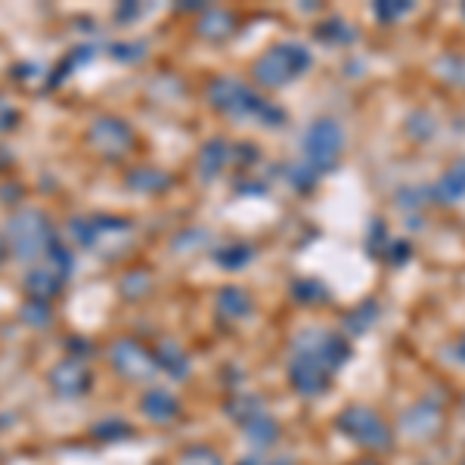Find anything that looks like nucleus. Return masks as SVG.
<instances>
[{
    "label": "nucleus",
    "mask_w": 465,
    "mask_h": 465,
    "mask_svg": "<svg viewBox=\"0 0 465 465\" xmlns=\"http://www.w3.org/2000/svg\"><path fill=\"white\" fill-rule=\"evenodd\" d=\"M56 242L54 227L41 212L35 208H22L10 217L6 223V245L10 252L16 254L19 261H37V258H47L50 245Z\"/></svg>",
    "instance_id": "f257e3e1"
},
{
    "label": "nucleus",
    "mask_w": 465,
    "mask_h": 465,
    "mask_svg": "<svg viewBox=\"0 0 465 465\" xmlns=\"http://www.w3.org/2000/svg\"><path fill=\"white\" fill-rule=\"evenodd\" d=\"M208 103L217 112H227V115H254L267 124H280L282 122V112L273 109L270 103L261 100L254 90H249L242 81H232V78H217L208 87Z\"/></svg>",
    "instance_id": "f03ea898"
},
{
    "label": "nucleus",
    "mask_w": 465,
    "mask_h": 465,
    "mask_svg": "<svg viewBox=\"0 0 465 465\" xmlns=\"http://www.w3.org/2000/svg\"><path fill=\"white\" fill-rule=\"evenodd\" d=\"M311 69V50L302 44H276L254 63V81L264 87H286Z\"/></svg>",
    "instance_id": "7ed1b4c3"
},
{
    "label": "nucleus",
    "mask_w": 465,
    "mask_h": 465,
    "mask_svg": "<svg viewBox=\"0 0 465 465\" xmlns=\"http://www.w3.org/2000/svg\"><path fill=\"white\" fill-rule=\"evenodd\" d=\"M341 146H344V134H341L339 122H332V118H320V122H313L304 134L307 168H311L313 174L332 171L341 159Z\"/></svg>",
    "instance_id": "20e7f679"
},
{
    "label": "nucleus",
    "mask_w": 465,
    "mask_h": 465,
    "mask_svg": "<svg viewBox=\"0 0 465 465\" xmlns=\"http://www.w3.org/2000/svg\"><path fill=\"white\" fill-rule=\"evenodd\" d=\"M339 431L363 450H379V453L391 447V440H394V434L385 425V419H381L379 412H372L370 407L341 410L339 412Z\"/></svg>",
    "instance_id": "39448f33"
},
{
    "label": "nucleus",
    "mask_w": 465,
    "mask_h": 465,
    "mask_svg": "<svg viewBox=\"0 0 465 465\" xmlns=\"http://www.w3.org/2000/svg\"><path fill=\"white\" fill-rule=\"evenodd\" d=\"M295 357H307L313 363H320L322 370L332 376L335 370H341L351 357V344L348 339L335 332H322V329H311V332L298 335L295 341Z\"/></svg>",
    "instance_id": "423d86ee"
},
{
    "label": "nucleus",
    "mask_w": 465,
    "mask_h": 465,
    "mask_svg": "<svg viewBox=\"0 0 465 465\" xmlns=\"http://www.w3.org/2000/svg\"><path fill=\"white\" fill-rule=\"evenodd\" d=\"M109 360L115 366L118 376H124L127 381H149L155 376V357L146 344H140L137 339H118L112 344Z\"/></svg>",
    "instance_id": "0eeeda50"
},
{
    "label": "nucleus",
    "mask_w": 465,
    "mask_h": 465,
    "mask_svg": "<svg viewBox=\"0 0 465 465\" xmlns=\"http://www.w3.org/2000/svg\"><path fill=\"white\" fill-rule=\"evenodd\" d=\"M50 388H54L56 397H65V401H78V397H84L90 391V385H94V376H90V370L81 360H63V363H56L54 370H50Z\"/></svg>",
    "instance_id": "6e6552de"
},
{
    "label": "nucleus",
    "mask_w": 465,
    "mask_h": 465,
    "mask_svg": "<svg viewBox=\"0 0 465 465\" xmlns=\"http://www.w3.org/2000/svg\"><path fill=\"white\" fill-rule=\"evenodd\" d=\"M90 143L100 149L103 155L115 159V155H122L134 146V131L122 118H112V115L96 118L94 127H90Z\"/></svg>",
    "instance_id": "1a4fd4ad"
},
{
    "label": "nucleus",
    "mask_w": 465,
    "mask_h": 465,
    "mask_svg": "<svg viewBox=\"0 0 465 465\" xmlns=\"http://www.w3.org/2000/svg\"><path fill=\"white\" fill-rule=\"evenodd\" d=\"M289 381H292V388H295L298 394L317 397V394H322L329 388L332 376H329L320 363H313V360L295 357V360H292V366H289Z\"/></svg>",
    "instance_id": "9d476101"
},
{
    "label": "nucleus",
    "mask_w": 465,
    "mask_h": 465,
    "mask_svg": "<svg viewBox=\"0 0 465 465\" xmlns=\"http://www.w3.org/2000/svg\"><path fill=\"white\" fill-rule=\"evenodd\" d=\"M63 286H65V273L56 270L54 264H47V261L25 276V295L32 298L35 304H50L59 292H63Z\"/></svg>",
    "instance_id": "9b49d317"
},
{
    "label": "nucleus",
    "mask_w": 465,
    "mask_h": 465,
    "mask_svg": "<svg viewBox=\"0 0 465 465\" xmlns=\"http://www.w3.org/2000/svg\"><path fill=\"white\" fill-rule=\"evenodd\" d=\"M403 431L416 440H429L440 431V407L431 401L416 403L407 416H403Z\"/></svg>",
    "instance_id": "f8f14e48"
},
{
    "label": "nucleus",
    "mask_w": 465,
    "mask_h": 465,
    "mask_svg": "<svg viewBox=\"0 0 465 465\" xmlns=\"http://www.w3.org/2000/svg\"><path fill=\"white\" fill-rule=\"evenodd\" d=\"M140 410H143V416L149 419V422H174V419L180 416V401L174 394L168 391H146L143 394V403H140Z\"/></svg>",
    "instance_id": "ddd939ff"
},
{
    "label": "nucleus",
    "mask_w": 465,
    "mask_h": 465,
    "mask_svg": "<svg viewBox=\"0 0 465 465\" xmlns=\"http://www.w3.org/2000/svg\"><path fill=\"white\" fill-rule=\"evenodd\" d=\"M462 196H465V155L450 164L444 177L438 180V186H434V199L440 205H456Z\"/></svg>",
    "instance_id": "4468645a"
},
{
    "label": "nucleus",
    "mask_w": 465,
    "mask_h": 465,
    "mask_svg": "<svg viewBox=\"0 0 465 465\" xmlns=\"http://www.w3.org/2000/svg\"><path fill=\"white\" fill-rule=\"evenodd\" d=\"M230 159H232V153H230L227 140H208L199 153V174L205 180H214L230 164Z\"/></svg>",
    "instance_id": "2eb2a0df"
},
{
    "label": "nucleus",
    "mask_w": 465,
    "mask_h": 465,
    "mask_svg": "<svg viewBox=\"0 0 465 465\" xmlns=\"http://www.w3.org/2000/svg\"><path fill=\"white\" fill-rule=\"evenodd\" d=\"M236 32V16L230 10H205L199 19V35L208 41H223Z\"/></svg>",
    "instance_id": "dca6fc26"
},
{
    "label": "nucleus",
    "mask_w": 465,
    "mask_h": 465,
    "mask_svg": "<svg viewBox=\"0 0 465 465\" xmlns=\"http://www.w3.org/2000/svg\"><path fill=\"white\" fill-rule=\"evenodd\" d=\"M153 357L155 366L168 372L171 379H186V372H190V360H186V354L177 344H159V351H153Z\"/></svg>",
    "instance_id": "f3484780"
},
{
    "label": "nucleus",
    "mask_w": 465,
    "mask_h": 465,
    "mask_svg": "<svg viewBox=\"0 0 465 465\" xmlns=\"http://www.w3.org/2000/svg\"><path fill=\"white\" fill-rule=\"evenodd\" d=\"M217 304H221V313L223 317H230V320H239V317H245V313L252 311V298H249V292H242L239 286H227L217 295Z\"/></svg>",
    "instance_id": "a211bd4d"
},
{
    "label": "nucleus",
    "mask_w": 465,
    "mask_h": 465,
    "mask_svg": "<svg viewBox=\"0 0 465 465\" xmlns=\"http://www.w3.org/2000/svg\"><path fill=\"white\" fill-rule=\"evenodd\" d=\"M127 183L134 186V190H164V186H168V177L164 174H159V171H149V168H140V171H134L131 177H127Z\"/></svg>",
    "instance_id": "6ab92c4d"
},
{
    "label": "nucleus",
    "mask_w": 465,
    "mask_h": 465,
    "mask_svg": "<svg viewBox=\"0 0 465 465\" xmlns=\"http://www.w3.org/2000/svg\"><path fill=\"white\" fill-rule=\"evenodd\" d=\"M292 295H295L302 304H322L329 298V292L322 289V282L302 280V282H295V286H292Z\"/></svg>",
    "instance_id": "aec40b11"
},
{
    "label": "nucleus",
    "mask_w": 465,
    "mask_h": 465,
    "mask_svg": "<svg viewBox=\"0 0 465 465\" xmlns=\"http://www.w3.org/2000/svg\"><path fill=\"white\" fill-rule=\"evenodd\" d=\"M245 431L252 434L258 444H270V440H276V422L273 419H267V416H258V419H252V422H245Z\"/></svg>",
    "instance_id": "412c9836"
},
{
    "label": "nucleus",
    "mask_w": 465,
    "mask_h": 465,
    "mask_svg": "<svg viewBox=\"0 0 465 465\" xmlns=\"http://www.w3.org/2000/svg\"><path fill=\"white\" fill-rule=\"evenodd\" d=\"M412 10V0H379L376 4V16L381 22H397L401 16H407Z\"/></svg>",
    "instance_id": "4be33fe9"
},
{
    "label": "nucleus",
    "mask_w": 465,
    "mask_h": 465,
    "mask_svg": "<svg viewBox=\"0 0 465 465\" xmlns=\"http://www.w3.org/2000/svg\"><path fill=\"white\" fill-rule=\"evenodd\" d=\"M376 313H379V307L372 302H366L360 311H354L351 317H344V326H351V332H366V329L372 326V320H376Z\"/></svg>",
    "instance_id": "5701e85b"
},
{
    "label": "nucleus",
    "mask_w": 465,
    "mask_h": 465,
    "mask_svg": "<svg viewBox=\"0 0 465 465\" xmlns=\"http://www.w3.org/2000/svg\"><path fill=\"white\" fill-rule=\"evenodd\" d=\"M252 245H232V249L227 252H221L217 254V261H221L223 267H230V270H236V267H242V264H249L252 261Z\"/></svg>",
    "instance_id": "b1692460"
},
{
    "label": "nucleus",
    "mask_w": 465,
    "mask_h": 465,
    "mask_svg": "<svg viewBox=\"0 0 465 465\" xmlns=\"http://www.w3.org/2000/svg\"><path fill=\"white\" fill-rule=\"evenodd\" d=\"M351 25H344L341 19H332V22H326V25L320 28L317 37L320 41H341V44H348V41H354V32H348Z\"/></svg>",
    "instance_id": "393cba45"
},
{
    "label": "nucleus",
    "mask_w": 465,
    "mask_h": 465,
    "mask_svg": "<svg viewBox=\"0 0 465 465\" xmlns=\"http://www.w3.org/2000/svg\"><path fill=\"white\" fill-rule=\"evenodd\" d=\"M180 465H223V462H221V456H217L214 450L193 447V450H186V453L180 456Z\"/></svg>",
    "instance_id": "a878e982"
},
{
    "label": "nucleus",
    "mask_w": 465,
    "mask_h": 465,
    "mask_svg": "<svg viewBox=\"0 0 465 465\" xmlns=\"http://www.w3.org/2000/svg\"><path fill=\"white\" fill-rule=\"evenodd\" d=\"M19 124V109L13 106L6 96H0V134H6V131H13V127Z\"/></svg>",
    "instance_id": "bb28decb"
},
{
    "label": "nucleus",
    "mask_w": 465,
    "mask_h": 465,
    "mask_svg": "<svg viewBox=\"0 0 465 465\" xmlns=\"http://www.w3.org/2000/svg\"><path fill=\"white\" fill-rule=\"evenodd\" d=\"M124 295L127 298H140V295H143V292H149V276L146 273H131V276H127V280H124Z\"/></svg>",
    "instance_id": "cd10ccee"
},
{
    "label": "nucleus",
    "mask_w": 465,
    "mask_h": 465,
    "mask_svg": "<svg viewBox=\"0 0 465 465\" xmlns=\"http://www.w3.org/2000/svg\"><path fill=\"white\" fill-rule=\"evenodd\" d=\"M22 317H25L28 322H35V326H44V322L50 320V304H35V302H28L25 307H22Z\"/></svg>",
    "instance_id": "c85d7f7f"
},
{
    "label": "nucleus",
    "mask_w": 465,
    "mask_h": 465,
    "mask_svg": "<svg viewBox=\"0 0 465 465\" xmlns=\"http://www.w3.org/2000/svg\"><path fill=\"white\" fill-rule=\"evenodd\" d=\"M124 434H131L127 422H103L96 429V438H124Z\"/></svg>",
    "instance_id": "c756f323"
},
{
    "label": "nucleus",
    "mask_w": 465,
    "mask_h": 465,
    "mask_svg": "<svg viewBox=\"0 0 465 465\" xmlns=\"http://www.w3.org/2000/svg\"><path fill=\"white\" fill-rule=\"evenodd\" d=\"M391 261H394V264H403V261H407L410 258V245L407 242H397V245H391Z\"/></svg>",
    "instance_id": "7c9ffc66"
},
{
    "label": "nucleus",
    "mask_w": 465,
    "mask_h": 465,
    "mask_svg": "<svg viewBox=\"0 0 465 465\" xmlns=\"http://www.w3.org/2000/svg\"><path fill=\"white\" fill-rule=\"evenodd\" d=\"M6 252H10V245H6V236L0 232V264L6 261Z\"/></svg>",
    "instance_id": "2f4dec72"
},
{
    "label": "nucleus",
    "mask_w": 465,
    "mask_h": 465,
    "mask_svg": "<svg viewBox=\"0 0 465 465\" xmlns=\"http://www.w3.org/2000/svg\"><path fill=\"white\" fill-rule=\"evenodd\" d=\"M456 357H460V360H462V363H465V332H462V339H460V344H456Z\"/></svg>",
    "instance_id": "473e14b6"
},
{
    "label": "nucleus",
    "mask_w": 465,
    "mask_h": 465,
    "mask_svg": "<svg viewBox=\"0 0 465 465\" xmlns=\"http://www.w3.org/2000/svg\"><path fill=\"white\" fill-rule=\"evenodd\" d=\"M354 465H379V462H372V460H360V462H354Z\"/></svg>",
    "instance_id": "72a5a7b5"
},
{
    "label": "nucleus",
    "mask_w": 465,
    "mask_h": 465,
    "mask_svg": "<svg viewBox=\"0 0 465 465\" xmlns=\"http://www.w3.org/2000/svg\"><path fill=\"white\" fill-rule=\"evenodd\" d=\"M276 465H289V462H276Z\"/></svg>",
    "instance_id": "f704fd0d"
},
{
    "label": "nucleus",
    "mask_w": 465,
    "mask_h": 465,
    "mask_svg": "<svg viewBox=\"0 0 465 465\" xmlns=\"http://www.w3.org/2000/svg\"><path fill=\"white\" fill-rule=\"evenodd\" d=\"M462 16H465V6H462Z\"/></svg>",
    "instance_id": "c9c22d12"
}]
</instances>
